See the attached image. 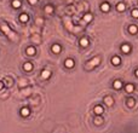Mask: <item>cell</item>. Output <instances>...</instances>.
<instances>
[{
  "label": "cell",
  "mask_w": 138,
  "mask_h": 133,
  "mask_svg": "<svg viewBox=\"0 0 138 133\" xmlns=\"http://www.w3.org/2000/svg\"><path fill=\"white\" fill-rule=\"evenodd\" d=\"M27 84H26V80H21V84H20V86L21 87H23V86H26Z\"/></svg>",
  "instance_id": "27"
},
{
  "label": "cell",
  "mask_w": 138,
  "mask_h": 133,
  "mask_svg": "<svg viewBox=\"0 0 138 133\" xmlns=\"http://www.w3.org/2000/svg\"><path fill=\"white\" fill-rule=\"evenodd\" d=\"M50 76H51V71L49 70V69H44L42 71H41V77L42 79H50Z\"/></svg>",
  "instance_id": "8"
},
{
  "label": "cell",
  "mask_w": 138,
  "mask_h": 133,
  "mask_svg": "<svg viewBox=\"0 0 138 133\" xmlns=\"http://www.w3.org/2000/svg\"><path fill=\"white\" fill-rule=\"evenodd\" d=\"M51 50H52V52H53V53H56V55H57V53H59V52L62 51V47H61V45H59V44H53V45H52V47H51Z\"/></svg>",
  "instance_id": "5"
},
{
  "label": "cell",
  "mask_w": 138,
  "mask_h": 133,
  "mask_svg": "<svg viewBox=\"0 0 138 133\" xmlns=\"http://www.w3.org/2000/svg\"><path fill=\"white\" fill-rule=\"evenodd\" d=\"M23 69H24L26 71H30V70L33 69V64H32L30 62H26V63L23 64Z\"/></svg>",
  "instance_id": "20"
},
{
  "label": "cell",
  "mask_w": 138,
  "mask_h": 133,
  "mask_svg": "<svg viewBox=\"0 0 138 133\" xmlns=\"http://www.w3.org/2000/svg\"><path fill=\"white\" fill-rule=\"evenodd\" d=\"M87 63H89V66H86V68H87V69H92L93 66H97L99 63H101V57H98V56H97V57L92 58L91 61H89Z\"/></svg>",
  "instance_id": "1"
},
{
  "label": "cell",
  "mask_w": 138,
  "mask_h": 133,
  "mask_svg": "<svg viewBox=\"0 0 138 133\" xmlns=\"http://www.w3.org/2000/svg\"><path fill=\"white\" fill-rule=\"evenodd\" d=\"M89 45H90V42H89V39H87V38L84 36V38L80 39V46H81V47H87Z\"/></svg>",
  "instance_id": "9"
},
{
  "label": "cell",
  "mask_w": 138,
  "mask_h": 133,
  "mask_svg": "<svg viewBox=\"0 0 138 133\" xmlns=\"http://www.w3.org/2000/svg\"><path fill=\"white\" fill-rule=\"evenodd\" d=\"M2 88H4V82H2V81H0V91H1Z\"/></svg>",
  "instance_id": "29"
},
{
  "label": "cell",
  "mask_w": 138,
  "mask_h": 133,
  "mask_svg": "<svg viewBox=\"0 0 138 133\" xmlns=\"http://www.w3.org/2000/svg\"><path fill=\"white\" fill-rule=\"evenodd\" d=\"M136 76H137V77H138V69H137V70H136Z\"/></svg>",
  "instance_id": "30"
},
{
  "label": "cell",
  "mask_w": 138,
  "mask_h": 133,
  "mask_svg": "<svg viewBox=\"0 0 138 133\" xmlns=\"http://www.w3.org/2000/svg\"><path fill=\"white\" fill-rule=\"evenodd\" d=\"M111 63H113V66H119V64L121 63L120 57H119V56H114V57L111 58Z\"/></svg>",
  "instance_id": "17"
},
{
  "label": "cell",
  "mask_w": 138,
  "mask_h": 133,
  "mask_svg": "<svg viewBox=\"0 0 138 133\" xmlns=\"http://www.w3.org/2000/svg\"><path fill=\"white\" fill-rule=\"evenodd\" d=\"M128 33L132 34V35H135V34L138 33V27L136 24H131V26H128Z\"/></svg>",
  "instance_id": "6"
},
{
  "label": "cell",
  "mask_w": 138,
  "mask_h": 133,
  "mask_svg": "<svg viewBox=\"0 0 138 133\" xmlns=\"http://www.w3.org/2000/svg\"><path fill=\"white\" fill-rule=\"evenodd\" d=\"M92 18H93V16H92L91 13H85V15H84V17H82V19H84L85 22H91V21H92Z\"/></svg>",
  "instance_id": "22"
},
{
  "label": "cell",
  "mask_w": 138,
  "mask_h": 133,
  "mask_svg": "<svg viewBox=\"0 0 138 133\" xmlns=\"http://www.w3.org/2000/svg\"><path fill=\"white\" fill-rule=\"evenodd\" d=\"M21 115H22L23 117H28V116L30 115V109H29L28 106H23V108L21 109Z\"/></svg>",
  "instance_id": "4"
},
{
  "label": "cell",
  "mask_w": 138,
  "mask_h": 133,
  "mask_svg": "<svg viewBox=\"0 0 138 133\" xmlns=\"http://www.w3.org/2000/svg\"><path fill=\"white\" fill-rule=\"evenodd\" d=\"M29 2H30L32 5H35V4L38 2V0H29Z\"/></svg>",
  "instance_id": "28"
},
{
  "label": "cell",
  "mask_w": 138,
  "mask_h": 133,
  "mask_svg": "<svg viewBox=\"0 0 138 133\" xmlns=\"http://www.w3.org/2000/svg\"><path fill=\"white\" fill-rule=\"evenodd\" d=\"M26 52H27V55H28V56H34L35 53H36V50H35L34 46H29V47H27Z\"/></svg>",
  "instance_id": "11"
},
{
  "label": "cell",
  "mask_w": 138,
  "mask_h": 133,
  "mask_svg": "<svg viewBox=\"0 0 138 133\" xmlns=\"http://www.w3.org/2000/svg\"><path fill=\"white\" fill-rule=\"evenodd\" d=\"M125 90H126L127 93H132V92L135 91V86H133L132 84H127V85L125 86Z\"/></svg>",
  "instance_id": "19"
},
{
  "label": "cell",
  "mask_w": 138,
  "mask_h": 133,
  "mask_svg": "<svg viewBox=\"0 0 138 133\" xmlns=\"http://www.w3.org/2000/svg\"><path fill=\"white\" fill-rule=\"evenodd\" d=\"M131 15H132L133 18H138V9H133L131 11Z\"/></svg>",
  "instance_id": "25"
},
{
  "label": "cell",
  "mask_w": 138,
  "mask_h": 133,
  "mask_svg": "<svg viewBox=\"0 0 138 133\" xmlns=\"http://www.w3.org/2000/svg\"><path fill=\"white\" fill-rule=\"evenodd\" d=\"M44 11H45L46 15H51V13L53 12V6H52V5H46L45 9H44Z\"/></svg>",
  "instance_id": "16"
},
{
  "label": "cell",
  "mask_w": 138,
  "mask_h": 133,
  "mask_svg": "<svg viewBox=\"0 0 138 133\" xmlns=\"http://www.w3.org/2000/svg\"><path fill=\"white\" fill-rule=\"evenodd\" d=\"M0 28H1V30L4 32V33L6 34V35H9V36H12V32H11V29H10V27L7 26V24H5V23H2L1 26H0Z\"/></svg>",
  "instance_id": "2"
},
{
  "label": "cell",
  "mask_w": 138,
  "mask_h": 133,
  "mask_svg": "<svg viewBox=\"0 0 138 133\" xmlns=\"http://www.w3.org/2000/svg\"><path fill=\"white\" fill-rule=\"evenodd\" d=\"M109 10H110V4L108 1H104L101 4V11L102 12H109Z\"/></svg>",
  "instance_id": "3"
},
{
  "label": "cell",
  "mask_w": 138,
  "mask_h": 133,
  "mask_svg": "<svg viewBox=\"0 0 138 133\" xmlns=\"http://www.w3.org/2000/svg\"><path fill=\"white\" fill-rule=\"evenodd\" d=\"M21 6H22L21 0H12V7L13 9H20Z\"/></svg>",
  "instance_id": "21"
},
{
  "label": "cell",
  "mask_w": 138,
  "mask_h": 133,
  "mask_svg": "<svg viewBox=\"0 0 138 133\" xmlns=\"http://www.w3.org/2000/svg\"><path fill=\"white\" fill-rule=\"evenodd\" d=\"M121 51L127 55V53H130V51H131V46H130L128 44H124V45H121Z\"/></svg>",
  "instance_id": "10"
},
{
  "label": "cell",
  "mask_w": 138,
  "mask_h": 133,
  "mask_svg": "<svg viewBox=\"0 0 138 133\" xmlns=\"http://www.w3.org/2000/svg\"><path fill=\"white\" fill-rule=\"evenodd\" d=\"M102 122H103V119H102V117H101V116L98 115V116H97V117L95 119V124H96V125H101Z\"/></svg>",
  "instance_id": "24"
},
{
  "label": "cell",
  "mask_w": 138,
  "mask_h": 133,
  "mask_svg": "<svg viewBox=\"0 0 138 133\" xmlns=\"http://www.w3.org/2000/svg\"><path fill=\"white\" fill-rule=\"evenodd\" d=\"M113 87H114L115 90H120V88L122 87V81H120V80H115L114 84H113Z\"/></svg>",
  "instance_id": "18"
},
{
  "label": "cell",
  "mask_w": 138,
  "mask_h": 133,
  "mask_svg": "<svg viewBox=\"0 0 138 133\" xmlns=\"http://www.w3.org/2000/svg\"><path fill=\"white\" fill-rule=\"evenodd\" d=\"M5 80H6V84H7V86H9V87H10V86H12V82H13V81H12V79H11V77H6Z\"/></svg>",
  "instance_id": "26"
},
{
  "label": "cell",
  "mask_w": 138,
  "mask_h": 133,
  "mask_svg": "<svg viewBox=\"0 0 138 133\" xmlns=\"http://www.w3.org/2000/svg\"><path fill=\"white\" fill-rule=\"evenodd\" d=\"M64 66H67V68H73V66H75V62H74V59L68 58V59H66V61H64Z\"/></svg>",
  "instance_id": "13"
},
{
  "label": "cell",
  "mask_w": 138,
  "mask_h": 133,
  "mask_svg": "<svg viewBox=\"0 0 138 133\" xmlns=\"http://www.w3.org/2000/svg\"><path fill=\"white\" fill-rule=\"evenodd\" d=\"M104 103H105L108 106H111V105L114 104V99H113V97H110V96L104 97Z\"/></svg>",
  "instance_id": "12"
},
{
  "label": "cell",
  "mask_w": 138,
  "mask_h": 133,
  "mask_svg": "<svg viewBox=\"0 0 138 133\" xmlns=\"http://www.w3.org/2000/svg\"><path fill=\"white\" fill-rule=\"evenodd\" d=\"M135 104H136V100L133 99V98H128V99H127V105H128L130 108L135 106Z\"/></svg>",
  "instance_id": "23"
},
{
  "label": "cell",
  "mask_w": 138,
  "mask_h": 133,
  "mask_svg": "<svg viewBox=\"0 0 138 133\" xmlns=\"http://www.w3.org/2000/svg\"><path fill=\"white\" fill-rule=\"evenodd\" d=\"M20 21H21L22 23L28 22V21H29V16H28V13H21V15H20Z\"/></svg>",
  "instance_id": "14"
},
{
  "label": "cell",
  "mask_w": 138,
  "mask_h": 133,
  "mask_svg": "<svg viewBox=\"0 0 138 133\" xmlns=\"http://www.w3.org/2000/svg\"><path fill=\"white\" fill-rule=\"evenodd\" d=\"M116 10H118L119 12H124V11L126 10V5H125L124 2H118V5H116Z\"/></svg>",
  "instance_id": "15"
},
{
  "label": "cell",
  "mask_w": 138,
  "mask_h": 133,
  "mask_svg": "<svg viewBox=\"0 0 138 133\" xmlns=\"http://www.w3.org/2000/svg\"><path fill=\"white\" fill-rule=\"evenodd\" d=\"M93 111H95V114L96 115H102L104 113V109L102 105H96L95 106V109H93Z\"/></svg>",
  "instance_id": "7"
}]
</instances>
